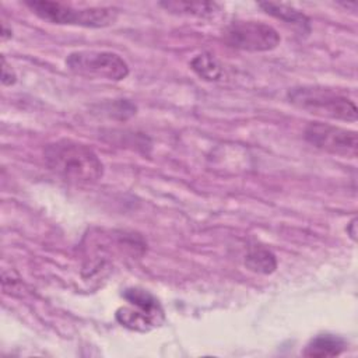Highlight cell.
Here are the masks:
<instances>
[{
  "label": "cell",
  "instance_id": "7",
  "mask_svg": "<svg viewBox=\"0 0 358 358\" xmlns=\"http://www.w3.org/2000/svg\"><path fill=\"white\" fill-rule=\"evenodd\" d=\"M116 320L127 329H131L136 331H148L159 326L164 317L129 303V306H122L116 310Z\"/></svg>",
  "mask_w": 358,
  "mask_h": 358
},
{
  "label": "cell",
  "instance_id": "1",
  "mask_svg": "<svg viewBox=\"0 0 358 358\" xmlns=\"http://www.w3.org/2000/svg\"><path fill=\"white\" fill-rule=\"evenodd\" d=\"M46 166L74 185H91L103 176V164L87 144L70 138L50 143L43 150Z\"/></svg>",
  "mask_w": 358,
  "mask_h": 358
},
{
  "label": "cell",
  "instance_id": "5",
  "mask_svg": "<svg viewBox=\"0 0 358 358\" xmlns=\"http://www.w3.org/2000/svg\"><path fill=\"white\" fill-rule=\"evenodd\" d=\"M224 41L235 49L246 52H267L280 42L277 29L262 21H234L224 31Z\"/></svg>",
  "mask_w": 358,
  "mask_h": 358
},
{
  "label": "cell",
  "instance_id": "14",
  "mask_svg": "<svg viewBox=\"0 0 358 358\" xmlns=\"http://www.w3.org/2000/svg\"><path fill=\"white\" fill-rule=\"evenodd\" d=\"M17 81V74L11 66L7 64L6 59H1V83L3 85H13Z\"/></svg>",
  "mask_w": 358,
  "mask_h": 358
},
{
  "label": "cell",
  "instance_id": "13",
  "mask_svg": "<svg viewBox=\"0 0 358 358\" xmlns=\"http://www.w3.org/2000/svg\"><path fill=\"white\" fill-rule=\"evenodd\" d=\"M165 10L176 14L206 17L217 11V3H201V1H162L159 3Z\"/></svg>",
  "mask_w": 358,
  "mask_h": 358
},
{
  "label": "cell",
  "instance_id": "9",
  "mask_svg": "<svg viewBox=\"0 0 358 358\" xmlns=\"http://www.w3.org/2000/svg\"><path fill=\"white\" fill-rule=\"evenodd\" d=\"M259 7L263 8V11H266L267 14L284 21L288 25H292L295 29H298L299 32H302L305 35H308L310 32L309 18L303 13H301L289 6L266 1V3H259Z\"/></svg>",
  "mask_w": 358,
  "mask_h": 358
},
{
  "label": "cell",
  "instance_id": "4",
  "mask_svg": "<svg viewBox=\"0 0 358 358\" xmlns=\"http://www.w3.org/2000/svg\"><path fill=\"white\" fill-rule=\"evenodd\" d=\"M66 66L77 76L120 81L129 76V64L117 53L108 50H74L66 57Z\"/></svg>",
  "mask_w": 358,
  "mask_h": 358
},
{
  "label": "cell",
  "instance_id": "6",
  "mask_svg": "<svg viewBox=\"0 0 358 358\" xmlns=\"http://www.w3.org/2000/svg\"><path fill=\"white\" fill-rule=\"evenodd\" d=\"M305 140L313 147L326 152L355 158L358 152V137L354 130L338 126L312 122L305 129Z\"/></svg>",
  "mask_w": 358,
  "mask_h": 358
},
{
  "label": "cell",
  "instance_id": "8",
  "mask_svg": "<svg viewBox=\"0 0 358 358\" xmlns=\"http://www.w3.org/2000/svg\"><path fill=\"white\" fill-rule=\"evenodd\" d=\"M347 347V343L343 337L334 334H317L315 336L305 347L303 355L310 358H327L340 355Z\"/></svg>",
  "mask_w": 358,
  "mask_h": 358
},
{
  "label": "cell",
  "instance_id": "15",
  "mask_svg": "<svg viewBox=\"0 0 358 358\" xmlns=\"http://www.w3.org/2000/svg\"><path fill=\"white\" fill-rule=\"evenodd\" d=\"M347 234L352 241L357 239V218L354 217L348 224H347Z\"/></svg>",
  "mask_w": 358,
  "mask_h": 358
},
{
  "label": "cell",
  "instance_id": "10",
  "mask_svg": "<svg viewBox=\"0 0 358 358\" xmlns=\"http://www.w3.org/2000/svg\"><path fill=\"white\" fill-rule=\"evenodd\" d=\"M245 266L248 270L257 274H271L277 268V259L270 249L257 246L248 252Z\"/></svg>",
  "mask_w": 358,
  "mask_h": 358
},
{
  "label": "cell",
  "instance_id": "12",
  "mask_svg": "<svg viewBox=\"0 0 358 358\" xmlns=\"http://www.w3.org/2000/svg\"><path fill=\"white\" fill-rule=\"evenodd\" d=\"M122 295L130 305H134V306L141 308L150 313L164 317V312H162V308H161L158 299L150 291L138 288V287H131V288L124 289Z\"/></svg>",
  "mask_w": 358,
  "mask_h": 358
},
{
  "label": "cell",
  "instance_id": "11",
  "mask_svg": "<svg viewBox=\"0 0 358 358\" xmlns=\"http://www.w3.org/2000/svg\"><path fill=\"white\" fill-rule=\"evenodd\" d=\"M190 69L206 81H217L222 77V67L211 53L196 55L190 60Z\"/></svg>",
  "mask_w": 358,
  "mask_h": 358
},
{
  "label": "cell",
  "instance_id": "3",
  "mask_svg": "<svg viewBox=\"0 0 358 358\" xmlns=\"http://www.w3.org/2000/svg\"><path fill=\"white\" fill-rule=\"evenodd\" d=\"M25 6L41 20L59 25L103 28L117 20V10L112 7L76 8L70 4L49 0H29L25 1Z\"/></svg>",
  "mask_w": 358,
  "mask_h": 358
},
{
  "label": "cell",
  "instance_id": "2",
  "mask_svg": "<svg viewBox=\"0 0 358 358\" xmlns=\"http://www.w3.org/2000/svg\"><path fill=\"white\" fill-rule=\"evenodd\" d=\"M287 96L296 108L322 117L355 122L358 116L357 106L350 98L329 88L312 85L294 87L287 92Z\"/></svg>",
  "mask_w": 358,
  "mask_h": 358
}]
</instances>
